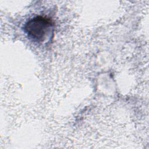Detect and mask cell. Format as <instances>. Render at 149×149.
<instances>
[{"label":"cell","instance_id":"cell-1","mask_svg":"<svg viewBox=\"0 0 149 149\" xmlns=\"http://www.w3.org/2000/svg\"><path fill=\"white\" fill-rule=\"evenodd\" d=\"M24 31L32 41L42 43L53 33V23L49 19L37 16L25 23Z\"/></svg>","mask_w":149,"mask_h":149}]
</instances>
